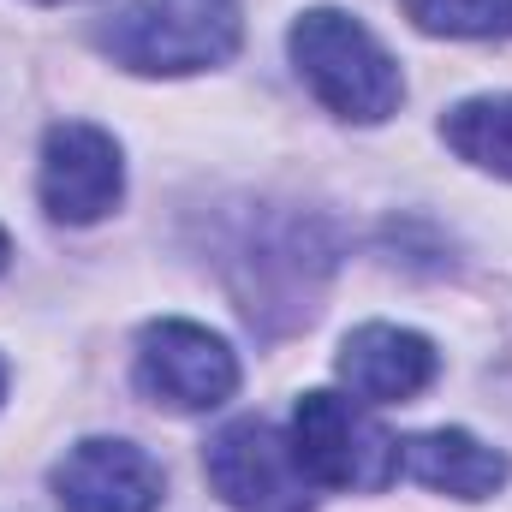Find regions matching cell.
Returning <instances> with one entry per match:
<instances>
[{
	"instance_id": "obj_1",
	"label": "cell",
	"mask_w": 512,
	"mask_h": 512,
	"mask_svg": "<svg viewBox=\"0 0 512 512\" xmlns=\"http://www.w3.org/2000/svg\"><path fill=\"white\" fill-rule=\"evenodd\" d=\"M328 274H334V233L328 221L298 209H262L227 245V280L239 292V310L262 334L310 322Z\"/></svg>"
},
{
	"instance_id": "obj_2",
	"label": "cell",
	"mask_w": 512,
	"mask_h": 512,
	"mask_svg": "<svg viewBox=\"0 0 512 512\" xmlns=\"http://www.w3.org/2000/svg\"><path fill=\"white\" fill-rule=\"evenodd\" d=\"M286 54L298 66V78L310 84V96L352 126H382L405 102V78L399 60L376 42V30L340 6H310L292 18L286 30Z\"/></svg>"
},
{
	"instance_id": "obj_3",
	"label": "cell",
	"mask_w": 512,
	"mask_h": 512,
	"mask_svg": "<svg viewBox=\"0 0 512 512\" xmlns=\"http://www.w3.org/2000/svg\"><path fill=\"white\" fill-rule=\"evenodd\" d=\"M245 42V0H126L96 48L143 78H185L227 66Z\"/></svg>"
},
{
	"instance_id": "obj_4",
	"label": "cell",
	"mask_w": 512,
	"mask_h": 512,
	"mask_svg": "<svg viewBox=\"0 0 512 512\" xmlns=\"http://www.w3.org/2000/svg\"><path fill=\"white\" fill-rule=\"evenodd\" d=\"M292 453L310 483L322 489H352V495H382L399 477V441L364 411V399L346 393H304L292 411Z\"/></svg>"
},
{
	"instance_id": "obj_5",
	"label": "cell",
	"mask_w": 512,
	"mask_h": 512,
	"mask_svg": "<svg viewBox=\"0 0 512 512\" xmlns=\"http://www.w3.org/2000/svg\"><path fill=\"white\" fill-rule=\"evenodd\" d=\"M131 376L167 411H215L239 393V358L215 328L185 322V316H161L137 334Z\"/></svg>"
},
{
	"instance_id": "obj_6",
	"label": "cell",
	"mask_w": 512,
	"mask_h": 512,
	"mask_svg": "<svg viewBox=\"0 0 512 512\" xmlns=\"http://www.w3.org/2000/svg\"><path fill=\"white\" fill-rule=\"evenodd\" d=\"M203 471L233 512H316V483L304 477L292 441L262 417L227 423L203 447Z\"/></svg>"
},
{
	"instance_id": "obj_7",
	"label": "cell",
	"mask_w": 512,
	"mask_h": 512,
	"mask_svg": "<svg viewBox=\"0 0 512 512\" xmlns=\"http://www.w3.org/2000/svg\"><path fill=\"white\" fill-rule=\"evenodd\" d=\"M36 197L48 221L60 227H96L102 215H114L126 197V155L114 131L90 126V120L48 126L42 161H36Z\"/></svg>"
},
{
	"instance_id": "obj_8",
	"label": "cell",
	"mask_w": 512,
	"mask_h": 512,
	"mask_svg": "<svg viewBox=\"0 0 512 512\" xmlns=\"http://www.w3.org/2000/svg\"><path fill=\"white\" fill-rule=\"evenodd\" d=\"M48 489L60 512H155L167 501L161 465L120 435H90L66 447V459L48 471Z\"/></svg>"
},
{
	"instance_id": "obj_9",
	"label": "cell",
	"mask_w": 512,
	"mask_h": 512,
	"mask_svg": "<svg viewBox=\"0 0 512 512\" xmlns=\"http://www.w3.org/2000/svg\"><path fill=\"white\" fill-rule=\"evenodd\" d=\"M340 382L352 387V399L364 405H405L441 376V352L417 334V328H393V322H364L346 334L340 358H334Z\"/></svg>"
},
{
	"instance_id": "obj_10",
	"label": "cell",
	"mask_w": 512,
	"mask_h": 512,
	"mask_svg": "<svg viewBox=\"0 0 512 512\" xmlns=\"http://www.w3.org/2000/svg\"><path fill=\"white\" fill-rule=\"evenodd\" d=\"M399 471L435 495H453V501H489L495 489H507L512 459L501 447L477 441L471 429H429V435H411L399 441Z\"/></svg>"
},
{
	"instance_id": "obj_11",
	"label": "cell",
	"mask_w": 512,
	"mask_h": 512,
	"mask_svg": "<svg viewBox=\"0 0 512 512\" xmlns=\"http://www.w3.org/2000/svg\"><path fill=\"white\" fill-rule=\"evenodd\" d=\"M441 137L459 161H471L495 179H512V90L507 96H471V102L447 108Z\"/></svg>"
},
{
	"instance_id": "obj_12",
	"label": "cell",
	"mask_w": 512,
	"mask_h": 512,
	"mask_svg": "<svg viewBox=\"0 0 512 512\" xmlns=\"http://www.w3.org/2000/svg\"><path fill=\"white\" fill-rule=\"evenodd\" d=\"M399 12L423 36H453V42L512 36V0H399Z\"/></svg>"
},
{
	"instance_id": "obj_13",
	"label": "cell",
	"mask_w": 512,
	"mask_h": 512,
	"mask_svg": "<svg viewBox=\"0 0 512 512\" xmlns=\"http://www.w3.org/2000/svg\"><path fill=\"white\" fill-rule=\"evenodd\" d=\"M6 256H12V239H6V233H0V268H6Z\"/></svg>"
},
{
	"instance_id": "obj_14",
	"label": "cell",
	"mask_w": 512,
	"mask_h": 512,
	"mask_svg": "<svg viewBox=\"0 0 512 512\" xmlns=\"http://www.w3.org/2000/svg\"><path fill=\"white\" fill-rule=\"evenodd\" d=\"M0 399H6V364H0Z\"/></svg>"
},
{
	"instance_id": "obj_15",
	"label": "cell",
	"mask_w": 512,
	"mask_h": 512,
	"mask_svg": "<svg viewBox=\"0 0 512 512\" xmlns=\"http://www.w3.org/2000/svg\"><path fill=\"white\" fill-rule=\"evenodd\" d=\"M36 6H66V0H36Z\"/></svg>"
}]
</instances>
